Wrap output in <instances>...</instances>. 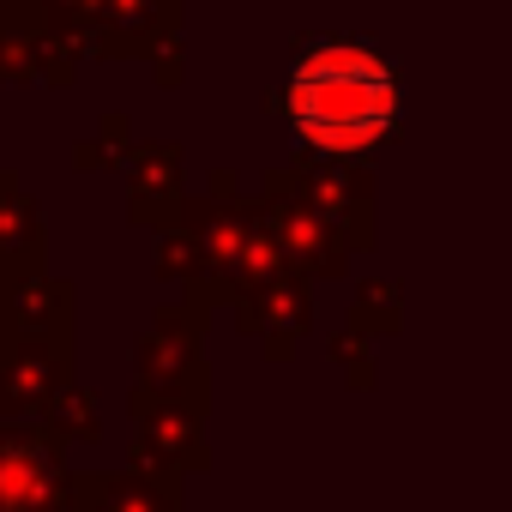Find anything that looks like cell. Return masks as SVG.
<instances>
[{"instance_id":"5b68a950","label":"cell","mask_w":512,"mask_h":512,"mask_svg":"<svg viewBox=\"0 0 512 512\" xmlns=\"http://www.w3.org/2000/svg\"><path fill=\"white\" fill-rule=\"evenodd\" d=\"M91 494H97V506H85V512H181V500L169 488H151L145 476L139 482H91Z\"/></svg>"},{"instance_id":"6da1fadb","label":"cell","mask_w":512,"mask_h":512,"mask_svg":"<svg viewBox=\"0 0 512 512\" xmlns=\"http://www.w3.org/2000/svg\"><path fill=\"white\" fill-rule=\"evenodd\" d=\"M284 121L326 157H362L398 133V67L368 43H308L278 85Z\"/></svg>"},{"instance_id":"7a4b0ae2","label":"cell","mask_w":512,"mask_h":512,"mask_svg":"<svg viewBox=\"0 0 512 512\" xmlns=\"http://www.w3.org/2000/svg\"><path fill=\"white\" fill-rule=\"evenodd\" d=\"M67 470L61 452L37 434H7L0 440V512H61Z\"/></svg>"},{"instance_id":"277c9868","label":"cell","mask_w":512,"mask_h":512,"mask_svg":"<svg viewBox=\"0 0 512 512\" xmlns=\"http://www.w3.org/2000/svg\"><path fill=\"white\" fill-rule=\"evenodd\" d=\"M55 386H61V350H43L37 338L13 362H0V392H7V410H19V416L49 410Z\"/></svg>"},{"instance_id":"3957f363","label":"cell","mask_w":512,"mask_h":512,"mask_svg":"<svg viewBox=\"0 0 512 512\" xmlns=\"http://www.w3.org/2000/svg\"><path fill=\"white\" fill-rule=\"evenodd\" d=\"M181 0H97L91 49H151L175 31Z\"/></svg>"}]
</instances>
